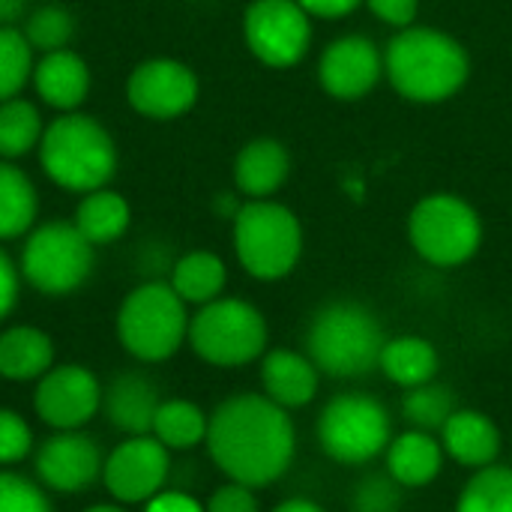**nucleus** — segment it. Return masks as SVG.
Here are the masks:
<instances>
[{"label": "nucleus", "mask_w": 512, "mask_h": 512, "mask_svg": "<svg viewBox=\"0 0 512 512\" xmlns=\"http://www.w3.org/2000/svg\"><path fill=\"white\" fill-rule=\"evenodd\" d=\"M204 444L231 483L261 489L291 468L297 435L282 405L258 393H237L213 411Z\"/></svg>", "instance_id": "f257e3e1"}, {"label": "nucleus", "mask_w": 512, "mask_h": 512, "mask_svg": "<svg viewBox=\"0 0 512 512\" xmlns=\"http://www.w3.org/2000/svg\"><path fill=\"white\" fill-rule=\"evenodd\" d=\"M384 75L393 90L417 105L453 99L471 78L468 48L435 27L411 24L396 30L384 48Z\"/></svg>", "instance_id": "f03ea898"}, {"label": "nucleus", "mask_w": 512, "mask_h": 512, "mask_svg": "<svg viewBox=\"0 0 512 512\" xmlns=\"http://www.w3.org/2000/svg\"><path fill=\"white\" fill-rule=\"evenodd\" d=\"M36 150L48 180L78 195L108 186L120 159L111 132L96 117L81 111L51 120Z\"/></svg>", "instance_id": "7ed1b4c3"}, {"label": "nucleus", "mask_w": 512, "mask_h": 512, "mask_svg": "<svg viewBox=\"0 0 512 512\" xmlns=\"http://www.w3.org/2000/svg\"><path fill=\"white\" fill-rule=\"evenodd\" d=\"M384 327L375 312L357 300H333L321 306L306 333L309 360L330 378H360L381 363Z\"/></svg>", "instance_id": "20e7f679"}, {"label": "nucleus", "mask_w": 512, "mask_h": 512, "mask_svg": "<svg viewBox=\"0 0 512 512\" xmlns=\"http://www.w3.org/2000/svg\"><path fill=\"white\" fill-rule=\"evenodd\" d=\"M234 222V252L240 267L261 279H285L303 255V225L297 213L276 198L243 201Z\"/></svg>", "instance_id": "39448f33"}, {"label": "nucleus", "mask_w": 512, "mask_h": 512, "mask_svg": "<svg viewBox=\"0 0 512 512\" xmlns=\"http://www.w3.org/2000/svg\"><path fill=\"white\" fill-rule=\"evenodd\" d=\"M120 345L141 363H162L189 339L186 303L168 282H144L126 294L117 312Z\"/></svg>", "instance_id": "423d86ee"}, {"label": "nucleus", "mask_w": 512, "mask_h": 512, "mask_svg": "<svg viewBox=\"0 0 512 512\" xmlns=\"http://www.w3.org/2000/svg\"><path fill=\"white\" fill-rule=\"evenodd\" d=\"M408 240L414 252L432 267H462L483 243L480 213L453 192H432L408 213Z\"/></svg>", "instance_id": "0eeeda50"}, {"label": "nucleus", "mask_w": 512, "mask_h": 512, "mask_svg": "<svg viewBox=\"0 0 512 512\" xmlns=\"http://www.w3.org/2000/svg\"><path fill=\"white\" fill-rule=\"evenodd\" d=\"M189 345L210 366H246L267 351V321L240 297H216L189 318Z\"/></svg>", "instance_id": "6e6552de"}, {"label": "nucleus", "mask_w": 512, "mask_h": 512, "mask_svg": "<svg viewBox=\"0 0 512 512\" xmlns=\"http://www.w3.org/2000/svg\"><path fill=\"white\" fill-rule=\"evenodd\" d=\"M318 441L339 465H366L393 441L387 408L369 393H342L318 417Z\"/></svg>", "instance_id": "1a4fd4ad"}, {"label": "nucleus", "mask_w": 512, "mask_h": 512, "mask_svg": "<svg viewBox=\"0 0 512 512\" xmlns=\"http://www.w3.org/2000/svg\"><path fill=\"white\" fill-rule=\"evenodd\" d=\"M93 273V246L75 222H45L33 228L21 249V276L30 288L48 297L78 291Z\"/></svg>", "instance_id": "9d476101"}, {"label": "nucleus", "mask_w": 512, "mask_h": 512, "mask_svg": "<svg viewBox=\"0 0 512 512\" xmlns=\"http://www.w3.org/2000/svg\"><path fill=\"white\" fill-rule=\"evenodd\" d=\"M243 39L258 63L291 69L312 48V15L297 0H252L243 12Z\"/></svg>", "instance_id": "9b49d317"}, {"label": "nucleus", "mask_w": 512, "mask_h": 512, "mask_svg": "<svg viewBox=\"0 0 512 512\" xmlns=\"http://www.w3.org/2000/svg\"><path fill=\"white\" fill-rule=\"evenodd\" d=\"M201 93L192 66L174 57H153L138 63L126 81V99L132 111L147 120H177L195 108Z\"/></svg>", "instance_id": "f8f14e48"}, {"label": "nucleus", "mask_w": 512, "mask_h": 512, "mask_svg": "<svg viewBox=\"0 0 512 512\" xmlns=\"http://www.w3.org/2000/svg\"><path fill=\"white\" fill-rule=\"evenodd\" d=\"M168 447L153 435H129L102 465V483L120 504H147L168 480Z\"/></svg>", "instance_id": "ddd939ff"}, {"label": "nucleus", "mask_w": 512, "mask_h": 512, "mask_svg": "<svg viewBox=\"0 0 512 512\" xmlns=\"http://www.w3.org/2000/svg\"><path fill=\"white\" fill-rule=\"evenodd\" d=\"M102 405V387L96 375L84 366H51L33 393L36 417L57 429V432H75L93 420V414Z\"/></svg>", "instance_id": "4468645a"}, {"label": "nucleus", "mask_w": 512, "mask_h": 512, "mask_svg": "<svg viewBox=\"0 0 512 512\" xmlns=\"http://www.w3.org/2000/svg\"><path fill=\"white\" fill-rule=\"evenodd\" d=\"M384 78V51L363 33L333 39L318 60V84L339 102H357L369 96Z\"/></svg>", "instance_id": "2eb2a0df"}, {"label": "nucleus", "mask_w": 512, "mask_h": 512, "mask_svg": "<svg viewBox=\"0 0 512 512\" xmlns=\"http://www.w3.org/2000/svg\"><path fill=\"white\" fill-rule=\"evenodd\" d=\"M102 453L93 438L75 432H57L51 435L39 453H36V477L51 489L63 495L84 492L102 477Z\"/></svg>", "instance_id": "dca6fc26"}, {"label": "nucleus", "mask_w": 512, "mask_h": 512, "mask_svg": "<svg viewBox=\"0 0 512 512\" xmlns=\"http://www.w3.org/2000/svg\"><path fill=\"white\" fill-rule=\"evenodd\" d=\"M36 96L54 111H78L90 93V66L72 48L48 51L33 63L30 75Z\"/></svg>", "instance_id": "f3484780"}, {"label": "nucleus", "mask_w": 512, "mask_h": 512, "mask_svg": "<svg viewBox=\"0 0 512 512\" xmlns=\"http://www.w3.org/2000/svg\"><path fill=\"white\" fill-rule=\"evenodd\" d=\"M291 174V153L279 138H252L234 159V186L246 201L273 198Z\"/></svg>", "instance_id": "a211bd4d"}, {"label": "nucleus", "mask_w": 512, "mask_h": 512, "mask_svg": "<svg viewBox=\"0 0 512 512\" xmlns=\"http://www.w3.org/2000/svg\"><path fill=\"white\" fill-rule=\"evenodd\" d=\"M159 405L162 399L156 384L138 372H123L102 390V408L108 423L126 435H150Z\"/></svg>", "instance_id": "6ab92c4d"}, {"label": "nucleus", "mask_w": 512, "mask_h": 512, "mask_svg": "<svg viewBox=\"0 0 512 512\" xmlns=\"http://www.w3.org/2000/svg\"><path fill=\"white\" fill-rule=\"evenodd\" d=\"M318 366L288 348H276L264 354L261 363V384L264 396L273 399L276 405L288 408H303L315 399L318 393Z\"/></svg>", "instance_id": "aec40b11"}, {"label": "nucleus", "mask_w": 512, "mask_h": 512, "mask_svg": "<svg viewBox=\"0 0 512 512\" xmlns=\"http://www.w3.org/2000/svg\"><path fill=\"white\" fill-rule=\"evenodd\" d=\"M441 447L465 468H489L501 453V432L492 417L480 411H453L441 429Z\"/></svg>", "instance_id": "412c9836"}, {"label": "nucleus", "mask_w": 512, "mask_h": 512, "mask_svg": "<svg viewBox=\"0 0 512 512\" xmlns=\"http://www.w3.org/2000/svg\"><path fill=\"white\" fill-rule=\"evenodd\" d=\"M444 468V447L429 432L411 429L390 441L387 447V474L402 489L429 486Z\"/></svg>", "instance_id": "4be33fe9"}, {"label": "nucleus", "mask_w": 512, "mask_h": 512, "mask_svg": "<svg viewBox=\"0 0 512 512\" xmlns=\"http://www.w3.org/2000/svg\"><path fill=\"white\" fill-rule=\"evenodd\" d=\"M54 363V342L39 327H9L0 333V378L39 381Z\"/></svg>", "instance_id": "5701e85b"}, {"label": "nucleus", "mask_w": 512, "mask_h": 512, "mask_svg": "<svg viewBox=\"0 0 512 512\" xmlns=\"http://www.w3.org/2000/svg\"><path fill=\"white\" fill-rule=\"evenodd\" d=\"M72 222L81 231V237L96 249V246H108L126 234V228L132 222V207L120 192L102 186V189L81 195Z\"/></svg>", "instance_id": "b1692460"}, {"label": "nucleus", "mask_w": 512, "mask_h": 512, "mask_svg": "<svg viewBox=\"0 0 512 512\" xmlns=\"http://www.w3.org/2000/svg\"><path fill=\"white\" fill-rule=\"evenodd\" d=\"M228 282V267L219 255L207 252V249H195L186 252L174 261L171 267V288L177 291V297L189 306H204L213 303L216 297H222Z\"/></svg>", "instance_id": "393cba45"}, {"label": "nucleus", "mask_w": 512, "mask_h": 512, "mask_svg": "<svg viewBox=\"0 0 512 512\" xmlns=\"http://www.w3.org/2000/svg\"><path fill=\"white\" fill-rule=\"evenodd\" d=\"M378 366L393 384L411 390V387L435 381L441 360H438V351H435V345L429 339H423V336H399V339H387Z\"/></svg>", "instance_id": "a878e982"}, {"label": "nucleus", "mask_w": 512, "mask_h": 512, "mask_svg": "<svg viewBox=\"0 0 512 512\" xmlns=\"http://www.w3.org/2000/svg\"><path fill=\"white\" fill-rule=\"evenodd\" d=\"M36 216H39V195L33 180L9 159H0V240H15L30 234Z\"/></svg>", "instance_id": "bb28decb"}, {"label": "nucleus", "mask_w": 512, "mask_h": 512, "mask_svg": "<svg viewBox=\"0 0 512 512\" xmlns=\"http://www.w3.org/2000/svg\"><path fill=\"white\" fill-rule=\"evenodd\" d=\"M207 426L210 417L198 405L186 399H168L159 405L150 435L168 450H192L207 441Z\"/></svg>", "instance_id": "cd10ccee"}, {"label": "nucleus", "mask_w": 512, "mask_h": 512, "mask_svg": "<svg viewBox=\"0 0 512 512\" xmlns=\"http://www.w3.org/2000/svg\"><path fill=\"white\" fill-rule=\"evenodd\" d=\"M45 132L42 114L30 99L12 96L0 102V159H18L39 147Z\"/></svg>", "instance_id": "c85d7f7f"}, {"label": "nucleus", "mask_w": 512, "mask_h": 512, "mask_svg": "<svg viewBox=\"0 0 512 512\" xmlns=\"http://www.w3.org/2000/svg\"><path fill=\"white\" fill-rule=\"evenodd\" d=\"M456 512H512V468H480L462 489Z\"/></svg>", "instance_id": "c756f323"}, {"label": "nucleus", "mask_w": 512, "mask_h": 512, "mask_svg": "<svg viewBox=\"0 0 512 512\" xmlns=\"http://www.w3.org/2000/svg\"><path fill=\"white\" fill-rule=\"evenodd\" d=\"M456 411V396L447 384H420V387H411L402 399V417L411 423V429H420V432H441L444 423L453 417Z\"/></svg>", "instance_id": "7c9ffc66"}, {"label": "nucleus", "mask_w": 512, "mask_h": 512, "mask_svg": "<svg viewBox=\"0 0 512 512\" xmlns=\"http://www.w3.org/2000/svg\"><path fill=\"white\" fill-rule=\"evenodd\" d=\"M21 33L33 51H42V54L60 51V48H69V42L75 36V18L69 9H63L57 3H45L24 18Z\"/></svg>", "instance_id": "2f4dec72"}, {"label": "nucleus", "mask_w": 512, "mask_h": 512, "mask_svg": "<svg viewBox=\"0 0 512 512\" xmlns=\"http://www.w3.org/2000/svg\"><path fill=\"white\" fill-rule=\"evenodd\" d=\"M33 48L18 27H0V102L21 96L33 75Z\"/></svg>", "instance_id": "473e14b6"}, {"label": "nucleus", "mask_w": 512, "mask_h": 512, "mask_svg": "<svg viewBox=\"0 0 512 512\" xmlns=\"http://www.w3.org/2000/svg\"><path fill=\"white\" fill-rule=\"evenodd\" d=\"M402 486L390 474H369L354 489V512H399Z\"/></svg>", "instance_id": "72a5a7b5"}, {"label": "nucleus", "mask_w": 512, "mask_h": 512, "mask_svg": "<svg viewBox=\"0 0 512 512\" xmlns=\"http://www.w3.org/2000/svg\"><path fill=\"white\" fill-rule=\"evenodd\" d=\"M0 512H51V504L36 483L0 471Z\"/></svg>", "instance_id": "f704fd0d"}, {"label": "nucleus", "mask_w": 512, "mask_h": 512, "mask_svg": "<svg viewBox=\"0 0 512 512\" xmlns=\"http://www.w3.org/2000/svg\"><path fill=\"white\" fill-rule=\"evenodd\" d=\"M33 447V432L21 414L0 408V465L21 462Z\"/></svg>", "instance_id": "c9c22d12"}, {"label": "nucleus", "mask_w": 512, "mask_h": 512, "mask_svg": "<svg viewBox=\"0 0 512 512\" xmlns=\"http://www.w3.org/2000/svg\"><path fill=\"white\" fill-rule=\"evenodd\" d=\"M204 512H258V501H255V492L249 486L228 483V486L213 492Z\"/></svg>", "instance_id": "e433bc0d"}, {"label": "nucleus", "mask_w": 512, "mask_h": 512, "mask_svg": "<svg viewBox=\"0 0 512 512\" xmlns=\"http://www.w3.org/2000/svg\"><path fill=\"white\" fill-rule=\"evenodd\" d=\"M363 3L369 6V12L378 21H384L396 30L411 27L417 21V12H420V0H363Z\"/></svg>", "instance_id": "4c0bfd02"}, {"label": "nucleus", "mask_w": 512, "mask_h": 512, "mask_svg": "<svg viewBox=\"0 0 512 512\" xmlns=\"http://www.w3.org/2000/svg\"><path fill=\"white\" fill-rule=\"evenodd\" d=\"M18 285H21V270L15 261L0 249V321L15 309L18 300Z\"/></svg>", "instance_id": "58836bf2"}, {"label": "nucleus", "mask_w": 512, "mask_h": 512, "mask_svg": "<svg viewBox=\"0 0 512 512\" xmlns=\"http://www.w3.org/2000/svg\"><path fill=\"white\" fill-rule=\"evenodd\" d=\"M312 18H327V21H333V18H345V15H351L357 6H363V0H297Z\"/></svg>", "instance_id": "ea45409f"}, {"label": "nucleus", "mask_w": 512, "mask_h": 512, "mask_svg": "<svg viewBox=\"0 0 512 512\" xmlns=\"http://www.w3.org/2000/svg\"><path fill=\"white\" fill-rule=\"evenodd\" d=\"M144 512H204V507L183 492H159L156 498L147 501Z\"/></svg>", "instance_id": "a19ab883"}, {"label": "nucleus", "mask_w": 512, "mask_h": 512, "mask_svg": "<svg viewBox=\"0 0 512 512\" xmlns=\"http://www.w3.org/2000/svg\"><path fill=\"white\" fill-rule=\"evenodd\" d=\"M24 12V0H0V27H12Z\"/></svg>", "instance_id": "79ce46f5"}, {"label": "nucleus", "mask_w": 512, "mask_h": 512, "mask_svg": "<svg viewBox=\"0 0 512 512\" xmlns=\"http://www.w3.org/2000/svg\"><path fill=\"white\" fill-rule=\"evenodd\" d=\"M273 512H324L318 504H312V501H306V498H291V501H285V504H279Z\"/></svg>", "instance_id": "37998d69"}, {"label": "nucleus", "mask_w": 512, "mask_h": 512, "mask_svg": "<svg viewBox=\"0 0 512 512\" xmlns=\"http://www.w3.org/2000/svg\"><path fill=\"white\" fill-rule=\"evenodd\" d=\"M84 512H126V510H120V507H114V504H96V507H90V510H84Z\"/></svg>", "instance_id": "c03bdc74"}]
</instances>
